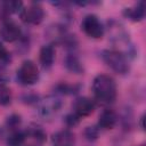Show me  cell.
I'll return each instance as SVG.
<instances>
[{
    "label": "cell",
    "mask_w": 146,
    "mask_h": 146,
    "mask_svg": "<svg viewBox=\"0 0 146 146\" xmlns=\"http://www.w3.org/2000/svg\"><path fill=\"white\" fill-rule=\"evenodd\" d=\"M64 64H65V67L72 72V73H75V74H81L83 72V66H82V63L80 62L79 57L74 54V52H70L66 55L65 57V60H64Z\"/></svg>",
    "instance_id": "cell-16"
},
{
    "label": "cell",
    "mask_w": 146,
    "mask_h": 146,
    "mask_svg": "<svg viewBox=\"0 0 146 146\" xmlns=\"http://www.w3.org/2000/svg\"><path fill=\"white\" fill-rule=\"evenodd\" d=\"M23 36L22 29L18 24L13 21L2 22L0 25V38L6 42H15L19 41Z\"/></svg>",
    "instance_id": "cell-8"
},
{
    "label": "cell",
    "mask_w": 146,
    "mask_h": 146,
    "mask_svg": "<svg viewBox=\"0 0 146 146\" xmlns=\"http://www.w3.org/2000/svg\"><path fill=\"white\" fill-rule=\"evenodd\" d=\"M27 140V136L25 130H15L10 131V133L6 138V144L7 146H25Z\"/></svg>",
    "instance_id": "cell-15"
},
{
    "label": "cell",
    "mask_w": 146,
    "mask_h": 146,
    "mask_svg": "<svg viewBox=\"0 0 146 146\" xmlns=\"http://www.w3.org/2000/svg\"><path fill=\"white\" fill-rule=\"evenodd\" d=\"M22 123V117L18 114H11L6 120V127L9 129V131L18 130Z\"/></svg>",
    "instance_id": "cell-20"
},
{
    "label": "cell",
    "mask_w": 146,
    "mask_h": 146,
    "mask_svg": "<svg viewBox=\"0 0 146 146\" xmlns=\"http://www.w3.org/2000/svg\"><path fill=\"white\" fill-rule=\"evenodd\" d=\"M95 108H96V104L94 99L89 97H78L72 105V113L81 120L92 114Z\"/></svg>",
    "instance_id": "cell-9"
},
{
    "label": "cell",
    "mask_w": 146,
    "mask_h": 146,
    "mask_svg": "<svg viewBox=\"0 0 146 146\" xmlns=\"http://www.w3.org/2000/svg\"><path fill=\"white\" fill-rule=\"evenodd\" d=\"M144 120H145V114H143L141 116H140V119H139V124H140V128L144 130L145 128H144Z\"/></svg>",
    "instance_id": "cell-26"
},
{
    "label": "cell",
    "mask_w": 146,
    "mask_h": 146,
    "mask_svg": "<svg viewBox=\"0 0 146 146\" xmlns=\"http://www.w3.org/2000/svg\"><path fill=\"white\" fill-rule=\"evenodd\" d=\"M23 100L27 104H32V103H38L40 99H39V96L35 94H25L23 96Z\"/></svg>",
    "instance_id": "cell-25"
},
{
    "label": "cell",
    "mask_w": 146,
    "mask_h": 146,
    "mask_svg": "<svg viewBox=\"0 0 146 146\" xmlns=\"http://www.w3.org/2000/svg\"><path fill=\"white\" fill-rule=\"evenodd\" d=\"M56 58V50L54 43H48L41 47L39 51V62L43 70H50Z\"/></svg>",
    "instance_id": "cell-10"
},
{
    "label": "cell",
    "mask_w": 146,
    "mask_h": 146,
    "mask_svg": "<svg viewBox=\"0 0 146 146\" xmlns=\"http://www.w3.org/2000/svg\"><path fill=\"white\" fill-rule=\"evenodd\" d=\"M119 121L117 114L112 108H105L98 117V128L104 130H111L113 129Z\"/></svg>",
    "instance_id": "cell-11"
},
{
    "label": "cell",
    "mask_w": 146,
    "mask_h": 146,
    "mask_svg": "<svg viewBox=\"0 0 146 146\" xmlns=\"http://www.w3.org/2000/svg\"><path fill=\"white\" fill-rule=\"evenodd\" d=\"M64 121H65V123H66L67 127H75V125L79 124V122H80L81 120H80L76 115H74V114L71 112V113H68V114L65 116Z\"/></svg>",
    "instance_id": "cell-22"
},
{
    "label": "cell",
    "mask_w": 146,
    "mask_h": 146,
    "mask_svg": "<svg viewBox=\"0 0 146 146\" xmlns=\"http://www.w3.org/2000/svg\"><path fill=\"white\" fill-rule=\"evenodd\" d=\"M80 89L79 84H70L66 82H60L56 86V90L58 94H63V95H72V94H76Z\"/></svg>",
    "instance_id": "cell-19"
},
{
    "label": "cell",
    "mask_w": 146,
    "mask_h": 146,
    "mask_svg": "<svg viewBox=\"0 0 146 146\" xmlns=\"http://www.w3.org/2000/svg\"><path fill=\"white\" fill-rule=\"evenodd\" d=\"M38 104H39V107H38L39 115L44 120L52 117L57 112H59V110L63 106L62 99L55 95H50L43 99H40Z\"/></svg>",
    "instance_id": "cell-5"
},
{
    "label": "cell",
    "mask_w": 146,
    "mask_h": 146,
    "mask_svg": "<svg viewBox=\"0 0 146 146\" xmlns=\"http://www.w3.org/2000/svg\"><path fill=\"white\" fill-rule=\"evenodd\" d=\"M25 146H42V144H40V143H33V144H30V145H25Z\"/></svg>",
    "instance_id": "cell-27"
},
{
    "label": "cell",
    "mask_w": 146,
    "mask_h": 146,
    "mask_svg": "<svg viewBox=\"0 0 146 146\" xmlns=\"http://www.w3.org/2000/svg\"><path fill=\"white\" fill-rule=\"evenodd\" d=\"M75 136L70 129H63L55 132L51 137V146H74Z\"/></svg>",
    "instance_id": "cell-12"
},
{
    "label": "cell",
    "mask_w": 146,
    "mask_h": 146,
    "mask_svg": "<svg viewBox=\"0 0 146 146\" xmlns=\"http://www.w3.org/2000/svg\"><path fill=\"white\" fill-rule=\"evenodd\" d=\"M141 146H144V145H141Z\"/></svg>",
    "instance_id": "cell-28"
},
{
    "label": "cell",
    "mask_w": 146,
    "mask_h": 146,
    "mask_svg": "<svg viewBox=\"0 0 146 146\" xmlns=\"http://www.w3.org/2000/svg\"><path fill=\"white\" fill-rule=\"evenodd\" d=\"M145 14H146V9H145L144 1H139L138 3H136L131 7H128L123 10V16L131 22L143 21L145 18Z\"/></svg>",
    "instance_id": "cell-14"
},
{
    "label": "cell",
    "mask_w": 146,
    "mask_h": 146,
    "mask_svg": "<svg viewBox=\"0 0 146 146\" xmlns=\"http://www.w3.org/2000/svg\"><path fill=\"white\" fill-rule=\"evenodd\" d=\"M81 29L86 35H88L89 38H92V39H100L105 32V29H104L102 22L94 14H89L82 19Z\"/></svg>",
    "instance_id": "cell-7"
},
{
    "label": "cell",
    "mask_w": 146,
    "mask_h": 146,
    "mask_svg": "<svg viewBox=\"0 0 146 146\" xmlns=\"http://www.w3.org/2000/svg\"><path fill=\"white\" fill-rule=\"evenodd\" d=\"M102 59L113 72L117 74H127L130 70L128 57L119 50H115V49L103 50Z\"/></svg>",
    "instance_id": "cell-3"
},
{
    "label": "cell",
    "mask_w": 146,
    "mask_h": 146,
    "mask_svg": "<svg viewBox=\"0 0 146 146\" xmlns=\"http://www.w3.org/2000/svg\"><path fill=\"white\" fill-rule=\"evenodd\" d=\"M108 27H110L111 41L115 47L113 49L121 51L127 57L133 56L135 55V47L132 46V42L129 38V34L127 33L124 27L115 21H112L110 23Z\"/></svg>",
    "instance_id": "cell-2"
},
{
    "label": "cell",
    "mask_w": 146,
    "mask_h": 146,
    "mask_svg": "<svg viewBox=\"0 0 146 146\" xmlns=\"http://www.w3.org/2000/svg\"><path fill=\"white\" fill-rule=\"evenodd\" d=\"M92 94L95 99L104 105L113 104L117 96L115 80L108 74H98L92 81Z\"/></svg>",
    "instance_id": "cell-1"
},
{
    "label": "cell",
    "mask_w": 146,
    "mask_h": 146,
    "mask_svg": "<svg viewBox=\"0 0 146 146\" xmlns=\"http://www.w3.org/2000/svg\"><path fill=\"white\" fill-rule=\"evenodd\" d=\"M23 7L22 1H0V22L8 21L11 14H19Z\"/></svg>",
    "instance_id": "cell-13"
},
{
    "label": "cell",
    "mask_w": 146,
    "mask_h": 146,
    "mask_svg": "<svg viewBox=\"0 0 146 146\" xmlns=\"http://www.w3.org/2000/svg\"><path fill=\"white\" fill-rule=\"evenodd\" d=\"M8 80H9V73H8L6 63L0 62V82L7 83Z\"/></svg>",
    "instance_id": "cell-23"
},
{
    "label": "cell",
    "mask_w": 146,
    "mask_h": 146,
    "mask_svg": "<svg viewBox=\"0 0 146 146\" xmlns=\"http://www.w3.org/2000/svg\"><path fill=\"white\" fill-rule=\"evenodd\" d=\"M84 137L90 140V141H94L98 138L99 136V128L98 127H87L84 129Z\"/></svg>",
    "instance_id": "cell-21"
},
{
    "label": "cell",
    "mask_w": 146,
    "mask_h": 146,
    "mask_svg": "<svg viewBox=\"0 0 146 146\" xmlns=\"http://www.w3.org/2000/svg\"><path fill=\"white\" fill-rule=\"evenodd\" d=\"M11 99H13V92L10 88L7 86V83L0 82V105L8 106L11 103Z\"/></svg>",
    "instance_id": "cell-18"
},
{
    "label": "cell",
    "mask_w": 146,
    "mask_h": 146,
    "mask_svg": "<svg viewBox=\"0 0 146 146\" xmlns=\"http://www.w3.org/2000/svg\"><path fill=\"white\" fill-rule=\"evenodd\" d=\"M25 132H26L27 138H32L35 143L43 144V143L46 141V137H47L46 131H44L41 127H39V125H36V124H33V125L29 127V128L25 130Z\"/></svg>",
    "instance_id": "cell-17"
},
{
    "label": "cell",
    "mask_w": 146,
    "mask_h": 146,
    "mask_svg": "<svg viewBox=\"0 0 146 146\" xmlns=\"http://www.w3.org/2000/svg\"><path fill=\"white\" fill-rule=\"evenodd\" d=\"M10 59V55L8 52V50L6 49V47L2 44V42H0V62H3L7 64V62Z\"/></svg>",
    "instance_id": "cell-24"
},
{
    "label": "cell",
    "mask_w": 146,
    "mask_h": 146,
    "mask_svg": "<svg viewBox=\"0 0 146 146\" xmlns=\"http://www.w3.org/2000/svg\"><path fill=\"white\" fill-rule=\"evenodd\" d=\"M17 81L23 86H32L39 81L40 72L38 65L30 59L24 60L16 72Z\"/></svg>",
    "instance_id": "cell-4"
},
{
    "label": "cell",
    "mask_w": 146,
    "mask_h": 146,
    "mask_svg": "<svg viewBox=\"0 0 146 146\" xmlns=\"http://www.w3.org/2000/svg\"><path fill=\"white\" fill-rule=\"evenodd\" d=\"M21 19L29 25H39L44 18V10L38 2H32L27 7H23L19 13Z\"/></svg>",
    "instance_id": "cell-6"
}]
</instances>
